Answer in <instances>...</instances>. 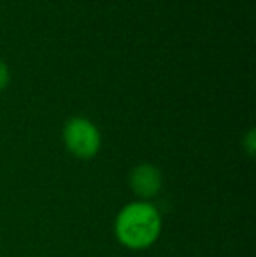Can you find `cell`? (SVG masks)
Segmentation results:
<instances>
[{
  "mask_svg": "<svg viewBox=\"0 0 256 257\" xmlns=\"http://www.w3.org/2000/svg\"><path fill=\"white\" fill-rule=\"evenodd\" d=\"M114 231L121 245L132 250H142L151 247L160 236L161 217L151 203L135 201L118 213Z\"/></svg>",
  "mask_w": 256,
  "mask_h": 257,
  "instance_id": "1",
  "label": "cell"
},
{
  "mask_svg": "<svg viewBox=\"0 0 256 257\" xmlns=\"http://www.w3.org/2000/svg\"><path fill=\"white\" fill-rule=\"evenodd\" d=\"M63 140L67 149L81 159L93 158L100 151V133L92 121L84 117H74L63 130Z\"/></svg>",
  "mask_w": 256,
  "mask_h": 257,
  "instance_id": "2",
  "label": "cell"
},
{
  "mask_svg": "<svg viewBox=\"0 0 256 257\" xmlns=\"http://www.w3.org/2000/svg\"><path fill=\"white\" fill-rule=\"evenodd\" d=\"M130 186H132L133 193L139 198H153L161 189V173L156 166L153 165H139L132 170L130 175Z\"/></svg>",
  "mask_w": 256,
  "mask_h": 257,
  "instance_id": "3",
  "label": "cell"
},
{
  "mask_svg": "<svg viewBox=\"0 0 256 257\" xmlns=\"http://www.w3.org/2000/svg\"><path fill=\"white\" fill-rule=\"evenodd\" d=\"M7 82H9V70H7L6 63L0 61V89L6 88Z\"/></svg>",
  "mask_w": 256,
  "mask_h": 257,
  "instance_id": "4",
  "label": "cell"
},
{
  "mask_svg": "<svg viewBox=\"0 0 256 257\" xmlns=\"http://www.w3.org/2000/svg\"><path fill=\"white\" fill-rule=\"evenodd\" d=\"M246 147H247V153L249 154H254V132L251 130L246 137Z\"/></svg>",
  "mask_w": 256,
  "mask_h": 257,
  "instance_id": "5",
  "label": "cell"
}]
</instances>
